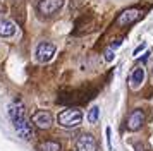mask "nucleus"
I'll return each mask as SVG.
<instances>
[{
    "label": "nucleus",
    "mask_w": 153,
    "mask_h": 151,
    "mask_svg": "<svg viewBox=\"0 0 153 151\" xmlns=\"http://www.w3.org/2000/svg\"><path fill=\"white\" fill-rule=\"evenodd\" d=\"M83 122V110L81 108H65L59 113V124L62 127L72 129Z\"/></svg>",
    "instance_id": "obj_1"
},
{
    "label": "nucleus",
    "mask_w": 153,
    "mask_h": 151,
    "mask_svg": "<svg viewBox=\"0 0 153 151\" xmlns=\"http://www.w3.org/2000/svg\"><path fill=\"white\" fill-rule=\"evenodd\" d=\"M55 45L53 43H48V41H45V43H40L38 47H36V52H35V57L38 62H48L52 60V57L55 55Z\"/></svg>",
    "instance_id": "obj_2"
},
{
    "label": "nucleus",
    "mask_w": 153,
    "mask_h": 151,
    "mask_svg": "<svg viewBox=\"0 0 153 151\" xmlns=\"http://www.w3.org/2000/svg\"><path fill=\"white\" fill-rule=\"evenodd\" d=\"M31 122L38 129H50L52 124H53V115L47 110H42V112H36L35 115L31 117Z\"/></svg>",
    "instance_id": "obj_3"
},
{
    "label": "nucleus",
    "mask_w": 153,
    "mask_h": 151,
    "mask_svg": "<svg viewBox=\"0 0 153 151\" xmlns=\"http://www.w3.org/2000/svg\"><path fill=\"white\" fill-rule=\"evenodd\" d=\"M145 124V112L143 110H132L129 117H127V122H126V127L129 130H139Z\"/></svg>",
    "instance_id": "obj_4"
},
{
    "label": "nucleus",
    "mask_w": 153,
    "mask_h": 151,
    "mask_svg": "<svg viewBox=\"0 0 153 151\" xmlns=\"http://www.w3.org/2000/svg\"><path fill=\"white\" fill-rule=\"evenodd\" d=\"M139 17H141V10L139 9H126L124 12L119 14L117 24L119 26H129L132 22H136Z\"/></svg>",
    "instance_id": "obj_5"
},
{
    "label": "nucleus",
    "mask_w": 153,
    "mask_h": 151,
    "mask_svg": "<svg viewBox=\"0 0 153 151\" xmlns=\"http://www.w3.org/2000/svg\"><path fill=\"white\" fill-rule=\"evenodd\" d=\"M62 5H64V0H42L40 5H38V10L43 16H52V14H55Z\"/></svg>",
    "instance_id": "obj_6"
},
{
    "label": "nucleus",
    "mask_w": 153,
    "mask_h": 151,
    "mask_svg": "<svg viewBox=\"0 0 153 151\" xmlns=\"http://www.w3.org/2000/svg\"><path fill=\"white\" fill-rule=\"evenodd\" d=\"M77 151H97V139L91 134H83L77 139Z\"/></svg>",
    "instance_id": "obj_7"
},
{
    "label": "nucleus",
    "mask_w": 153,
    "mask_h": 151,
    "mask_svg": "<svg viewBox=\"0 0 153 151\" xmlns=\"http://www.w3.org/2000/svg\"><path fill=\"white\" fill-rule=\"evenodd\" d=\"M14 127H16V130H17V134H19L22 139H31V137H33V127H31V124H28L26 117L21 118L19 122H16Z\"/></svg>",
    "instance_id": "obj_8"
},
{
    "label": "nucleus",
    "mask_w": 153,
    "mask_h": 151,
    "mask_svg": "<svg viewBox=\"0 0 153 151\" xmlns=\"http://www.w3.org/2000/svg\"><path fill=\"white\" fill-rule=\"evenodd\" d=\"M9 115L12 118V124L19 122L21 118H24V107L19 101H14L9 105Z\"/></svg>",
    "instance_id": "obj_9"
},
{
    "label": "nucleus",
    "mask_w": 153,
    "mask_h": 151,
    "mask_svg": "<svg viewBox=\"0 0 153 151\" xmlns=\"http://www.w3.org/2000/svg\"><path fill=\"white\" fill-rule=\"evenodd\" d=\"M145 81V69L141 67H136L134 70L131 72V77H129V84H131L132 89H138Z\"/></svg>",
    "instance_id": "obj_10"
},
{
    "label": "nucleus",
    "mask_w": 153,
    "mask_h": 151,
    "mask_svg": "<svg viewBox=\"0 0 153 151\" xmlns=\"http://www.w3.org/2000/svg\"><path fill=\"white\" fill-rule=\"evenodd\" d=\"M14 33H16V24L12 21L7 19L0 21V36L2 38H10V36H14Z\"/></svg>",
    "instance_id": "obj_11"
},
{
    "label": "nucleus",
    "mask_w": 153,
    "mask_h": 151,
    "mask_svg": "<svg viewBox=\"0 0 153 151\" xmlns=\"http://www.w3.org/2000/svg\"><path fill=\"white\" fill-rule=\"evenodd\" d=\"M38 151H60V144L57 143V141H43V143L38 144Z\"/></svg>",
    "instance_id": "obj_12"
},
{
    "label": "nucleus",
    "mask_w": 153,
    "mask_h": 151,
    "mask_svg": "<svg viewBox=\"0 0 153 151\" xmlns=\"http://www.w3.org/2000/svg\"><path fill=\"white\" fill-rule=\"evenodd\" d=\"M98 117H100V107H93V108L90 110V113H88V122L90 124H95L98 120Z\"/></svg>",
    "instance_id": "obj_13"
},
{
    "label": "nucleus",
    "mask_w": 153,
    "mask_h": 151,
    "mask_svg": "<svg viewBox=\"0 0 153 151\" xmlns=\"http://www.w3.org/2000/svg\"><path fill=\"white\" fill-rule=\"evenodd\" d=\"M114 57H115V53H114V48L108 47V50L105 52V60H107V62H112V60H114Z\"/></svg>",
    "instance_id": "obj_14"
},
{
    "label": "nucleus",
    "mask_w": 153,
    "mask_h": 151,
    "mask_svg": "<svg viewBox=\"0 0 153 151\" xmlns=\"http://www.w3.org/2000/svg\"><path fill=\"white\" fill-rule=\"evenodd\" d=\"M105 134H107V143H108V150L112 151V129L110 127H107V129H105Z\"/></svg>",
    "instance_id": "obj_15"
},
{
    "label": "nucleus",
    "mask_w": 153,
    "mask_h": 151,
    "mask_svg": "<svg viewBox=\"0 0 153 151\" xmlns=\"http://www.w3.org/2000/svg\"><path fill=\"white\" fill-rule=\"evenodd\" d=\"M146 48V43H141V45H139L138 48H136V50H134V52H132V55H134V57H136V55L139 53V52H143V50H145Z\"/></svg>",
    "instance_id": "obj_16"
},
{
    "label": "nucleus",
    "mask_w": 153,
    "mask_h": 151,
    "mask_svg": "<svg viewBox=\"0 0 153 151\" xmlns=\"http://www.w3.org/2000/svg\"><path fill=\"white\" fill-rule=\"evenodd\" d=\"M120 45H122V40H115V41L110 45V48H114V50H115V48H119Z\"/></svg>",
    "instance_id": "obj_17"
},
{
    "label": "nucleus",
    "mask_w": 153,
    "mask_h": 151,
    "mask_svg": "<svg viewBox=\"0 0 153 151\" xmlns=\"http://www.w3.org/2000/svg\"><path fill=\"white\" fill-rule=\"evenodd\" d=\"M148 57H150V53H148V52H146V53L143 55V58H141V62H143V64H145V62L148 60Z\"/></svg>",
    "instance_id": "obj_18"
}]
</instances>
